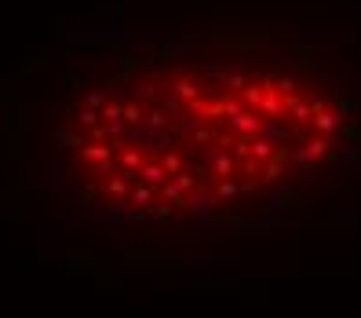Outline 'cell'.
Segmentation results:
<instances>
[{"label": "cell", "mask_w": 361, "mask_h": 318, "mask_svg": "<svg viewBox=\"0 0 361 318\" xmlns=\"http://www.w3.org/2000/svg\"><path fill=\"white\" fill-rule=\"evenodd\" d=\"M354 99L307 45L194 33L106 45L77 62L55 143L132 220L212 216L325 165Z\"/></svg>", "instance_id": "1"}]
</instances>
